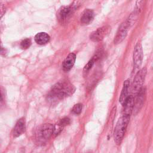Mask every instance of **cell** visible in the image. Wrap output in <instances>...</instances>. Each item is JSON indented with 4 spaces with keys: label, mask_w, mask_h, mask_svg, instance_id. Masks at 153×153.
Masks as SVG:
<instances>
[{
    "label": "cell",
    "mask_w": 153,
    "mask_h": 153,
    "mask_svg": "<svg viewBox=\"0 0 153 153\" xmlns=\"http://www.w3.org/2000/svg\"><path fill=\"white\" fill-rule=\"evenodd\" d=\"M26 130V123L24 118H20L16 123L14 130H13V136L17 137L22 135Z\"/></svg>",
    "instance_id": "8fae6325"
},
{
    "label": "cell",
    "mask_w": 153,
    "mask_h": 153,
    "mask_svg": "<svg viewBox=\"0 0 153 153\" xmlns=\"http://www.w3.org/2000/svg\"><path fill=\"white\" fill-rule=\"evenodd\" d=\"M6 53H7L6 50L0 45V54L4 56V55H5Z\"/></svg>",
    "instance_id": "603a6c76"
},
{
    "label": "cell",
    "mask_w": 153,
    "mask_h": 153,
    "mask_svg": "<svg viewBox=\"0 0 153 153\" xmlns=\"http://www.w3.org/2000/svg\"><path fill=\"white\" fill-rule=\"evenodd\" d=\"M6 11V7L5 4L2 3H0V19L4 16Z\"/></svg>",
    "instance_id": "7402d4cb"
},
{
    "label": "cell",
    "mask_w": 153,
    "mask_h": 153,
    "mask_svg": "<svg viewBox=\"0 0 153 153\" xmlns=\"http://www.w3.org/2000/svg\"><path fill=\"white\" fill-rule=\"evenodd\" d=\"M139 14V13H138L136 11H133V13H131V14L129 16L128 18L126 21L127 22V25H128L129 27H130L131 26H132L134 24V23L137 20V19Z\"/></svg>",
    "instance_id": "e0dca14e"
},
{
    "label": "cell",
    "mask_w": 153,
    "mask_h": 153,
    "mask_svg": "<svg viewBox=\"0 0 153 153\" xmlns=\"http://www.w3.org/2000/svg\"><path fill=\"white\" fill-rule=\"evenodd\" d=\"M50 36L45 32H39L35 36V42L39 45H44L50 41Z\"/></svg>",
    "instance_id": "9a60e30c"
},
{
    "label": "cell",
    "mask_w": 153,
    "mask_h": 153,
    "mask_svg": "<svg viewBox=\"0 0 153 153\" xmlns=\"http://www.w3.org/2000/svg\"><path fill=\"white\" fill-rule=\"evenodd\" d=\"M130 28L126 22H123L119 27L117 34L114 38V44H118L121 43L126 38L127 32Z\"/></svg>",
    "instance_id": "9c48e42d"
},
{
    "label": "cell",
    "mask_w": 153,
    "mask_h": 153,
    "mask_svg": "<svg viewBox=\"0 0 153 153\" xmlns=\"http://www.w3.org/2000/svg\"><path fill=\"white\" fill-rule=\"evenodd\" d=\"M110 31L111 27L109 26H103L93 32L90 35V38L94 42L100 41L109 33Z\"/></svg>",
    "instance_id": "8992f818"
},
{
    "label": "cell",
    "mask_w": 153,
    "mask_h": 153,
    "mask_svg": "<svg viewBox=\"0 0 153 153\" xmlns=\"http://www.w3.org/2000/svg\"><path fill=\"white\" fill-rule=\"evenodd\" d=\"M100 57V56L99 54H95L94 56L93 57V58L89 60V62L85 65L84 69H83V72L84 74H87L89 72V71L91 69V68L93 67L95 61H96Z\"/></svg>",
    "instance_id": "2e32d148"
},
{
    "label": "cell",
    "mask_w": 153,
    "mask_h": 153,
    "mask_svg": "<svg viewBox=\"0 0 153 153\" xmlns=\"http://www.w3.org/2000/svg\"><path fill=\"white\" fill-rule=\"evenodd\" d=\"M143 60V50L142 47L140 42H137L133 51V64L136 69H138L142 65Z\"/></svg>",
    "instance_id": "52a82bcc"
},
{
    "label": "cell",
    "mask_w": 153,
    "mask_h": 153,
    "mask_svg": "<svg viewBox=\"0 0 153 153\" xmlns=\"http://www.w3.org/2000/svg\"><path fill=\"white\" fill-rule=\"evenodd\" d=\"M146 95V90L145 88L142 87L139 91L136 94L135 98H134L133 108L132 112L133 114L136 115L140 110L142 107L143 105L144 101L145 99Z\"/></svg>",
    "instance_id": "5b68a950"
},
{
    "label": "cell",
    "mask_w": 153,
    "mask_h": 153,
    "mask_svg": "<svg viewBox=\"0 0 153 153\" xmlns=\"http://www.w3.org/2000/svg\"><path fill=\"white\" fill-rule=\"evenodd\" d=\"M94 16V11L90 9H85L82 13L80 21L82 25L89 24L93 20Z\"/></svg>",
    "instance_id": "7c38bea8"
},
{
    "label": "cell",
    "mask_w": 153,
    "mask_h": 153,
    "mask_svg": "<svg viewBox=\"0 0 153 153\" xmlns=\"http://www.w3.org/2000/svg\"><path fill=\"white\" fill-rule=\"evenodd\" d=\"M75 91L74 85L69 81H60L52 87L48 94V100L51 104L56 103L58 101L71 96Z\"/></svg>",
    "instance_id": "6da1fadb"
},
{
    "label": "cell",
    "mask_w": 153,
    "mask_h": 153,
    "mask_svg": "<svg viewBox=\"0 0 153 153\" xmlns=\"http://www.w3.org/2000/svg\"><path fill=\"white\" fill-rule=\"evenodd\" d=\"M133 103L134 97L133 95H130L123 105V109L122 111L123 117L130 119V117L133 111Z\"/></svg>",
    "instance_id": "30bf717a"
},
{
    "label": "cell",
    "mask_w": 153,
    "mask_h": 153,
    "mask_svg": "<svg viewBox=\"0 0 153 153\" xmlns=\"http://www.w3.org/2000/svg\"><path fill=\"white\" fill-rule=\"evenodd\" d=\"M128 121L129 119L121 117L117 123L114 131V137L117 145H120L123 140Z\"/></svg>",
    "instance_id": "3957f363"
},
{
    "label": "cell",
    "mask_w": 153,
    "mask_h": 153,
    "mask_svg": "<svg viewBox=\"0 0 153 153\" xmlns=\"http://www.w3.org/2000/svg\"><path fill=\"white\" fill-rule=\"evenodd\" d=\"M75 59H76V55L74 53H71L69 54L63 62L62 66H63V70L65 71H70L75 63Z\"/></svg>",
    "instance_id": "4fadbf2b"
},
{
    "label": "cell",
    "mask_w": 153,
    "mask_h": 153,
    "mask_svg": "<svg viewBox=\"0 0 153 153\" xmlns=\"http://www.w3.org/2000/svg\"><path fill=\"white\" fill-rule=\"evenodd\" d=\"M129 89H130V80L127 79L124 81L123 87L121 93V95L119 99V101L121 103V105H124L126 100L127 99L128 97L129 96L128 93H129Z\"/></svg>",
    "instance_id": "5bb4252c"
},
{
    "label": "cell",
    "mask_w": 153,
    "mask_h": 153,
    "mask_svg": "<svg viewBox=\"0 0 153 153\" xmlns=\"http://www.w3.org/2000/svg\"><path fill=\"white\" fill-rule=\"evenodd\" d=\"M146 74V69L145 67L140 69L135 75L131 85V93L136 95L143 87V83Z\"/></svg>",
    "instance_id": "277c9868"
},
{
    "label": "cell",
    "mask_w": 153,
    "mask_h": 153,
    "mask_svg": "<svg viewBox=\"0 0 153 153\" xmlns=\"http://www.w3.org/2000/svg\"><path fill=\"white\" fill-rule=\"evenodd\" d=\"M31 45V41L29 38L23 39L20 43V47L22 49H27Z\"/></svg>",
    "instance_id": "ffe728a7"
},
{
    "label": "cell",
    "mask_w": 153,
    "mask_h": 153,
    "mask_svg": "<svg viewBox=\"0 0 153 153\" xmlns=\"http://www.w3.org/2000/svg\"><path fill=\"white\" fill-rule=\"evenodd\" d=\"M4 89L2 87H0V107L2 106L5 102V94L4 92Z\"/></svg>",
    "instance_id": "44dd1931"
},
{
    "label": "cell",
    "mask_w": 153,
    "mask_h": 153,
    "mask_svg": "<svg viewBox=\"0 0 153 153\" xmlns=\"http://www.w3.org/2000/svg\"><path fill=\"white\" fill-rule=\"evenodd\" d=\"M71 123L70 119L68 117H65L61 120H60V121L58 122V123L57 124V126H60V127L63 128V127Z\"/></svg>",
    "instance_id": "d6986e66"
},
{
    "label": "cell",
    "mask_w": 153,
    "mask_h": 153,
    "mask_svg": "<svg viewBox=\"0 0 153 153\" xmlns=\"http://www.w3.org/2000/svg\"><path fill=\"white\" fill-rule=\"evenodd\" d=\"M76 5H75L65 6L62 7L58 14L59 20L62 22H66L67 20L73 14Z\"/></svg>",
    "instance_id": "ba28073f"
},
{
    "label": "cell",
    "mask_w": 153,
    "mask_h": 153,
    "mask_svg": "<svg viewBox=\"0 0 153 153\" xmlns=\"http://www.w3.org/2000/svg\"><path fill=\"white\" fill-rule=\"evenodd\" d=\"M54 132V126L50 123H46L40 126L36 130L35 139L38 145H43L51 136Z\"/></svg>",
    "instance_id": "7a4b0ae2"
},
{
    "label": "cell",
    "mask_w": 153,
    "mask_h": 153,
    "mask_svg": "<svg viewBox=\"0 0 153 153\" xmlns=\"http://www.w3.org/2000/svg\"><path fill=\"white\" fill-rule=\"evenodd\" d=\"M82 104L81 103H77V104H75L72 109V112L73 114H76V115H78L79 114L81 111H82Z\"/></svg>",
    "instance_id": "ac0fdd59"
}]
</instances>
